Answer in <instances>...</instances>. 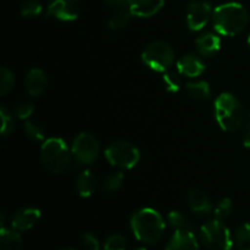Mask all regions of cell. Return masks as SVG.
<instances>
[{
	"instance_id": "cell-33",
	"label": "cell",
	"mask_w": 250,
	"mask_h": 250,
	"mask_svg": "<svg viewBox=\"0 0 250 250\" xmlns=\"http://www.w3.org/2000/svg\"><path fill=\"white\" fill-rule=\"evenodd\" d=\"M82 244L85 250H100L99 239L92 233H85L82 237Z\"/></svg>"
},
{
	"instance_id": "cell-4",
	"label": "cell",
	"mask_w": 250,
	"mask_h": 250,
	"mask_svg": "<svg viewBox=\"0 0 250 250\" xmlns=\"http://www.w3.org/2000/svg\"><path fill=\"white\" fill-rule=\"evenodd\" d=\"M72 153L63 139L49 138L41 148V161L44 167L53 173H62L70 167Z\"/></svg>"
},
{
	"instance_id": "cell-15",
	"label": "cell",
	"mask_w": 250,
	"mask_h": 250,
	"mask_svg": "<svg viewBox=\"0 0 250 250\" xmlns=\"http://www.w3.org/2000/svg\"><path fill=\"white\" fill-rule=\"evenodd\" d=\"M24 85H26L27 93L31 97H37L45 92V89L48 88V77L41 68H31L26 75Z\"/></svg>"
},
{
	"instance_id": "cell-5",
	"label": "cell",
	"mask_w": 250,
	"mask_h": 250,
	"mask_svg": "<svg viewBox=\"0 0 250 250\" xmlns=\"http://www.w3.org/2000/svg\"><path fill=\"white\" fill-rule=\"evenodd\" d=\"M175 50L166 42H153L144 48L142 61L146 67L158 72H166L175 62Z\"/></svg>"
},
{
	"instance_id": "cell-7",
	"label": "cell",
	"mask_w": 250,
	"mask_h": 250,
	"mask_svg": "<svg viewBox=\"0 0 250 250\" xmlns=\"http://www.w3.org/2000/svg\"><path fill=\"white\" fill-rule=\"evenodd\" d=\"M105 158L115 167L121 170H131L141 159L138 148L127 141L112 142L105 150Z\"/></svg>"
},
{
	"instance_id": "cell-2",
	"label": "cell",
	"mask_w": 250,
	"mask_h": 250,
	"mask_svg": "<svg viewBox=\"0 0 250 250\" xmlns=\"http://www.w3.org/2000/svg\"><path fill=\"white\" fill-rule=\"evenodd\" d=\"M165 220L151 208H142L131 217V229L134 237L144 244L156 243L165 232Z\"/></svg>"
},
{
	"instance_id": "cell-23",
	"label": "cell",
	"mask_w": 250,
	"mask_h": 250,
	"mask_svg": "<svg viewBox=\"0 0 250 250\" xmlns=\"http://www.w3.org/2000/svg\"><path fill=\"white\" fill-rule=\"evenodd\" d=\"M167 221L168 225H170L175 231H178V229H189V231H193L192 221L180 211H175V210H173V211L168 212Z\"/></svg>"
},
{
	"instance_id": "cell-14",
	"label": "cell",
	"mask_w": 250,
	"mask_h": 250,
	"mask_svg": "<svg viewBox=\"0 0 250 250\" xmlns=\"http://www.w3.org/2000/svg\"><path fill=\"white\" fill-rule=\"evenodd\" d=\"M197 50L203 58H211L219 53L221 48V39L214 32H204L195 41Z\"/></svg>"
},
{
	"instance_id": "cell-32",
	"label": "cell",
	"mask_w": 250,
	"mask_h": 250,
	"mask_svg": "<svg viewBox=\"0 0 250 250\" xmlns=\"http://www.w3.org/2000/svg\"><path fill=\"white\" fill-rule=\"evenodd\" d=\"M127 249V239L122 234H111L109 238L105 241L104 250H126Z\"/></svg>"
},
{
	"instance_id": "cell-3",
	"label": "cell",
	"mask_w": 250,
	"mask_h": 250,
	"mask_svg": "<svg viewBox=\"0 0 250 250\" xmlns=\"http://www.w3.org/2000/svg\"><path fill=\"white\" fill-rule=\"evenodd\" d=\"M244 107L232 93H221L215 100V117L224 131L236 132L244 122Z\"/></svg>"
},
{
	"instance_id": "cell-8",
	"label": "cell",
	"mask_w": 250,
	"mask_h": 250,
	"mask_svg": "<svg viewBox=\"0 0 250 250\" xmlns=\"http://www.w3.org/2000/svg\"><path fill=\"white\" fill-rule=\"evenodd\" d=\"M99 142L93 134L81 132L75 137L71 146L72 156L82 165H90L99 156Z\"/></svg>"
},
{
	"instance_id": "cell-34",
	"label": "cell",
	"mask_w": 250,
	"mask_h": 250,
	"mask_svg": "<svg viewBox=\"0 0 250 250\" xmlns=\"http://www.w3.org/2000/svg\"><path fill=\"white\" fill-rule=\"evenodd\" d=\"M110 6L116 7L119 9H128L129 4H131V0H105Z\"/></svg>"
},
{
	"instance_id": "cell-29",
	"label": "cell",
	"mask_w": 250,
	"mask_h": 250,
	"mask_svg": "<svg viewBox=\"0 0 250 250\" xmlns=\"http://www.w3.org/2000/svg\"><path fill=\"white\" fill-rule=\"evenodd\" d=\"M124 172L122 171H115L111 172L110 175H107L105 177L104 181V189L106 192H116L117 189H120L124 183Z\"/></svg>"
},
{
	"instance_id": "cell-22",
	"label": "cell",
	"mask_w": 250,
	"mask_h": 250,
	"mask_svg": "<svg viewBox=\"0 0 250 250\" xmlns=\"http://www.w3.org/2000/svg\"><path fill=\"white\" fill-rule=\"evenodd\" d=\"M23 129L26 136L32 141L41 142L45 138V128L41 122L34 121V120H27L23 124Z\"/></svg>"
},
{
	"instance_id": "cell-35",
	"label": "cell",
	"mask_w": 250,
	"mask_h": 250,
	"mask_svg": "<svg viewBox=\"0 0 250 250\" xmlns=\"http://www.w3.org/2000/svg\"><path fill=\"white\" fill-rule=\"evenodd\" d=\"M243 144H244V146H246V148L250 149V124L246 127V129H244Z\"/></svg>"
},
{
	"instance_id": "cell-30",
	"label": "cell",
	"mask_w": 250,
	"mask_h": 250,
	"mask_svg": "<svg viewBox=\"0 0 250 250\" xmlns=\"http://www.w3.org/2000/svg\"><path fill=\"white\" fill-rule=\"evenodd\" d=\"M232 210H233V204H232V200L229 198H222L217 202V204L215 205L214 214L215 217L219 220H224L226 217H229L231 215Z\"/></svg>"
},
{
	"instance_id": "cell-6",
	"label": "cell",
	"mask_w": 250,
	"mask_h": 250,
	"mask_svg": "<svg viewBox=\"0 0 250 250\" xmlns=\"http://www.w3.org/2000/svg\"><path fill=\"white\" fill-rule=\"evenodd\" d=\"M200 239L209 250H231L233 247L229 227L219 219L210 220L200 227Z\"/></svg>"
},
{
	"instance_id": "cell-25",
	"label": "cell",
	"mask_w": 250,
	"mask_h": 250,
	"mask_svg": "<svg viewBox=\"0 0 250 250\" xmlns=\"http://www.w3.org/2000/svg\"><path fill=\"white\" fill-rule=\"evenodd\" d=\"M163 82L168 93L180 92L181 85H182L181 73L178 71L177 72L176 71H166L163 76Z\"/></svg>"
},
{
	"instance_id": "cell-17",
	"label": "cell",
	"mask_w": 250,
	"mask_h": 250,
	"mask_svg": "<svg viewBox=\"0 0 250 250\" xmlns=\"http://www.w3.org/2000/svg\"><path fill=\"white\" fill-rule=\"evenodd\" d=\"M188 207L194 214L204 216L212 211V203L205 192L200 189L189 190L187 195Z\"/></svg>"
},
{
	"instance_id": "cell-1",
	"label": "cell",
	"mask_w": 250,
	"mask_h": 250,
	"mask_svg": "<svg viewBox=\"0 0 250 250\" xmlns=\"http://www.w3.org/2000/svg\"><path fill=\"white\" fill-rule=\"evenodd\" d=\"M211 20L217 33L234 37L246 28L249 22V15L243 5L232 1L215 7Z\"/></svg>"
},
{
	"instance_id": "cell-24",
	"label": "cell",
	"mask_w": 250,
	"mask_h": 250,
	"mask_svg": "<svg viewBox=\"0 0 250 250\" xmlns=\"http://www.w3.org/2000/svg\"><path fill=\"white\" fill-rule=\"evenodd\" d=\"M234 243L238 250H250V222H246L237 229Z\"/></svg>"
},
{
	"instance_id": "cell-21",
	"label": "cell",
	"mask_w": 250,
	"mask_h": 250,
	"mask_svg": "<svg viewBox=\"0 0 250 250\" xmlns=\"http://www.w3.org/2000/svg\"><path fill=\"white\" fill-rule=\"evenodd\" d=\"M132 17L133 15L129 11V9H119L107 21V28L111 31H121L125 27L128 26Z\"/></svg>"
},
{
	"instance_id": "cell-20",
	"label": "cell",
	"mask_w": 250,
	"mask_h": 250,
	"mask_svg": "<svg viewBox=\"0 0 250 250\" xmlns=\"http://www.w3.org/2000/svg\"><path fill=\"white\" fill-rule=\"evenodd\" d=\"M186 89H187L188 94L195 100H208L211 97V88H210L209 83L207 81H193V82H188L186 84Z\"/></svg>"
},
{
	"instance_id": "cell-16",
	"label": "cell",
	"mask_w": 250,
	"mask_h": 250,
	"mask_svg": "<svg viewBox=\"0 0 250 250\" xmlns=\"http://www.w3.org/2000/svg\"><path fill=\"white\" fill-rule=\"evenodd\" d=\"M164 4L165 0H131L128 9L133 16L148 19L158 14Z\"/></svg>"
},
{
	"instance_id": "cell-12",
	"label": "cell",
	"mask_w": 250,
	"mask_h": 250,
	"mask_svg": "<svg viewBox=\"0 0 250 250\" xmlns=\"http://www.w3.org/2000/svg\"><path fill=\"white\" fill-rule=\"evenodd\" d=\"M165 250H199V242L193 231L178 229L172 234Z\"/></svg>"
},
{
	"instance_id": "cell-28",
	"label": "cell",
	"mask_w": 250,
	"mask_h": 250,
	"mask_svg": "<svg viewBox=\"0 0 250 250\" xmlns=\"http://www.w3.org/2000/svg\"><path fill=\"white\" fill-rule=\"evenodd\" d=\"M34 111V103L31 99H21L20 102H17L16 106H15V115H16L17 119L27 120L31 117V115Z\"/></svg>"
},
{
	"instance_id": "cell-10",
	"label": "cell",
	"mask_w": 250,
	"mask_h": 250,
	"mask_svg": "<svg viewBox=\"0 0 250 250\" xmlns=\"http://www.w3.org/2000/svg\"><path fill=\"white\" fill-rule=\"evenodd\" d=\"M48 14L59 21H75L80 16L78 0H48Z\"/></svg>"
},
{
	"instance_id": "cell-11",
	"label": "cell",
	"mask_w": 250,
	"mask_h": 250,
	"mask_svg": "<svg viewBox=\"0 0 250 250\" xmlns=\"http://www.w3.org/2000/svg\"><path fill=\"white\" fill-rule=\"evenodd\" d=\"M41 219V210L37 208H22L11 217V227L19 232L28 231L36 226Z\"/></svg>"
},
{
	"instance_id": "cell-9",
	"label": "cell",
	"mask_w": 250,
	"mask_h": 250,
	"mask_svg": "<svg viewBox=\"0 0 250 250\" xmlns=\"http://www.w3.org/2000/svg\"><path fill=\"white\" fill-rule=\"evenodd\" d=\"M214 9L208 0H190L187 6V26L190 31H202L210 19H212Z\"/></svg>"
},
{
	"instance_id": "cell-27",
	"label": "cell",
	"mask_w": 250,
	"mask_h": 250,
	"mask_svg": "<svg viewBox=\"0 0 250 250\" xmlns=\"http://www.w3.org/2000/svg\"><path fill=\"white\" fill-rule=\"evenodd\" d=\"M15 85V76L11 70L2 66L0 68V94L1 97L6 95L12 90Z\"/></svg>"
},
{
	"instance_id": "cell-31",
	"label": "cell",
	"mask_w": 250,
	"mask_h": 250,
	"mask_svg": "<svg viewBox=\"0 0 250 250\" xmlns=\"http://www.w3.org/2000/svg\"><path fill=\"white\" fill-rule=\"evenodd\" d=\"M42 4L38 0H26L21 5L20 12L23 17H36L42 12Z\"/></svg>"
},
{
	"instance_id": "cell-38",
	"label": "cell",
	"mask_w": 250,
	"mask_h": 250,
	"mask_svg": "<svg viewBox=\"0 0 250 250\" xmlns=\"http://www.w3.org/2000/svg\"><path fill=\"white\" fill-rule=\"evenodd\" d=\"M133 250H146V248H136V249H133Z\"/></svg>"
},
{
	"instance_id": "cell-26",
	"label": "cell",
	"mask_w": 250,
	"mask_h": 250,
	"mask_svg": "<svg viewBox=\"0 0 250 250\" xmlns=\"http://www.w3.org/2000/svg\"><path fill=\"white\" fill-rule=\"evenodd\" d=\"M0 117H1V136L6 137L11 134L15 129V119L11 110L2 105L0 107Z\"/></svg>"
},
{
	"instance_id": "cell-37",
	"label": "cell",
	"mask_w": 250,
	"mask_h": 250,
	"mask_svg": "<svg viewBox=\"0 0 250 250\" xmlns=\"http://www.w3.org/2000/svg\"><path fill=\"white\" fill-rule=\"evenodd\" d=\"M248 46H249V49H250V34H249V37H248Z\"/></svg>"
},
{
	"instance_id": "cell-13",
	"label": "cell",
	"mask_w": 250,
	"mask_h": 250,
	"mask_svg": "<svg viewBox=\"0 0 250 250\" xmlns=\"http://www.w3.org/2000/svg\"><path fill=\"white\" fill-rule=\"evenodd\" d=\"M207 66L200 56L194 55V54H187L183 55L180 60L177 61V71L182 76L195 78L203 75Z\"/></svg>"
},
{
	"instance_id": "cell-19",
	"label": "cell",
	"mask_w": 250,
	"mask_h": 250,
	"mask_svg": "<svg viewBox=\"0 0 250 250\" xmlns=\"http://www.w3.org/2000/svg\"><path fill=\"white\" fill-rule=\"evenodd\" d=\"M23 242L19 231L1 227L0 231V250H22Z\"/></svg>"
},
{
	"instance_id": "cell-36",
	"label": "cell",
	"mask_w": 250,
	"mask_h": 250,
	"mask_svg": "<svg viewBox=\"0 0 250 250\" xmlns=\"http://www.w3.org/2000/svg\"><path fill=\"white\" fill-rule=\"evenodd\" d=\"M60 250H78V249L72 248V247H65V248H61Z\"/></svg>"
},
{
	"instance_id": "cell-18",
	"label": "cell",
	"mask_w": 250,
	"mask_h": 250,
	"mask_svg": "<svg viewBox=\"0 0 250 250\" xmlns=\"http://www.w3.org/2000/svg\"><path fill=\"white\" fill-rule=\"evenodd\" d=\"M97 177L90 170L82 171L76 180V188H77L78 194L82 198L90 197L97 189Z\"/></svg>"
}]
</instances>
